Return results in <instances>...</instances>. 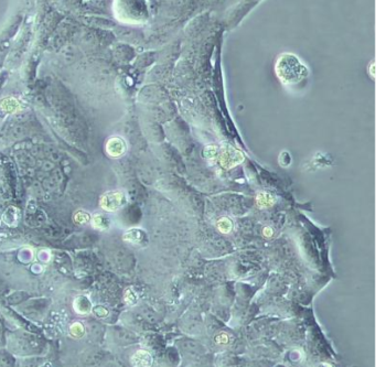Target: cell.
I'll return each mask as SVG.
<instances>
[{
  "label": "cell",
  "instance_id": "15",
  "mask_svg": "<svg viewBox=\"0 0 376 367\" xmlns=\"http://www.w3.org/2000/svg\"><path fill=\"white\" fill-rule=\"evenodd\" d=\"M374 62H372V63H371V65H370V74H371V76H372V77H374V75H375V71H374Z\"/></svg>",
  "mask_w": 376,
  "mask_h": 367
},
{
  "label": "cell",
  "instance_id": "8",
  "mask_svg": "<svg viewBox=\"0 0 376 367\" xmlns=\"http://www.w3.org/2000/svg\"><path fill=\"white\" fill-rule=\"evenodd\" d=\"M275 203L274 196L266 192L258 193L256 196V204L259 209H268V207L273 206Z\"/></svg>",
  "mask_w": 376,
  "mask_h": 367
},
{
  "label": "cell",
  "instance_id": "13",
  "mask_svg": "<svg viewBox=\"0 0 376 367\" xmlns=\"http://www.w3.org/2000/svg\"><path fill=\"white\" fill-rule=\"evenodd\" d=\"M126 301L129 302V303H135L137 301V297H136V295L131 290H127Z\"/></svg>",
  "mask_w": 376,
  "mask_h": 367
},
{
  "label": "cell",
  "instance_id": "5",
  "mask_svg": "<svg viewBox=\"0 0 376 367\" xmlns=\"http://www.w3.org/2000/svg\"><path fill=\"white\" fill-rule=\"evenodd\" d=\"M131 363L135 366H150L152 364L151 355L147 351H138L131 358Z\"/></svg>",
  "mask_w": 376,
  "mask_h": 367
},
{
  "label": "cell",
  "instance_id": "4",
  "mask_svg": "<svg viewBox=\"0 0 376 367\" xmlns=\"http://www.w3.org/2000/svg\"><path fill=\"white\" fill-rule=\"evenodd\" d=\"M106 151L113 158L120 157L126 151V143L119 137H113L106 143Z\"/></svg>",
  "mask_w": 376,
  "mask_h": 367
},
{
  "label": "cell",
  "instance_id": "3",
  "mask_svg": "<svg viewBox=\"0 0 376 367\" xmlns=\"http://www.w3.org/2000/svg\"><path fill=\"white\" fill-rule=\"evenodd\" d=\"M243 161H244V155L240 150L231 146L225 148L220 155V163L225 170L235 168Z\"/></svg>",
  "mask_w": 376,
  "mask_h": 367
},
{
  "label": "cell",
  "instance_id": "11",
  "mask_svg": "<svg viewBox=\"0 0 376 367\" xmlns=\"http://www.w3.org/2000/svg\"><path fill=\"white\" fill-rule=\"evenodd\" d=\"M71 332L73 333L74 337H82V334L84 332L83 326L81 323H74L71 328Z\"/></svg>",
  "mask_w": 376,
  "mask_h": 367
},
{
  "label": "cell",
  "instance_id": "12",
  "mask_svg": "<svg viewBox=\"0 0 376 367\" xmlns=\"http://www.w3.org/2000/svg\"><path fill=\"white\" fill-rule=\"evenodd\" d=\"M215 341L218 344H221V345H224L226 344L227 342H229V335H227L226 333H220L218 337L215 338Z\"/></svg>",
  "mask_w": 376,
  "mask_h": 367
},
{
  "label": "cell",
  "instance_id": "14",
  "mask_svg": "<svg viewBox=\"0 0 376 367\" xmlns=\"http://www.w3.org/2000/svg\"><path fill=\"white\" fill-rule=\"evenodd\" d=\"M263 233H264V235L266 236V237H271L273 235V231H272L271 227H265Z\"/></svg>",
  "mask_w": 376,
  "mask_h": 367
},
{
  "label": "cell",
  "instance_id": "6",
  "mask_svg": "<svg viewBox=\"0 0 376 367\" xmlns=\"http://www.w3.org/2000/svg\"><path fill=\"white\" fill-rule=\"evenodd\" d=\"M146 238V234L139 228H131L130 231L124 234L125 241L132 244H141Z\"/></svg>",
  "mask_w": 376,
  "mask_h": 367
},
{
  "label": "cell",
  "instance_id": "7",
  "mask_svg": "<svg viewBox=\"0 0 376 367\" xmlns=\"http://www.w3.org/2000/svg\"><path fill=\"white\" fill-rule=\"evenodd\" d=\"M0 107L6 111V113L13 114L15 113V111L19 110L20 104L18 100L13 97H6L1 100V103H0Z\"/></svg>",
  "mask_w": 376,
  "mask_h": 367
},
{
  "label": "cell",
  "instance_id": "10",
  "mask_svg": "<svg viewBox=\"0 0 376 367\" xmlns=\"http://www.w3.org/2000/svg\"><path fill=\"white\" fill-rule=\"evenodd\" d=\"M218 150H219L218 147L214 146V145L206 146L204 148V150H203V156L206 159H213V158H215L216 155H218Z\"/></svg>",
  "mask_w": 376,
  "mask_h": 367
},
{
  "label": "cell",
  "instance_id": "2",
  "mask_svg": "<svg viewBox=\"0 0 376 367\" xmlns=\"http://www.w3.org/2000/svg\"><path fill=\"white\" fill-rule=\"evenodd\" d=\"M126 204V195L121 191H109L100 198V206L105 211L114 212Z\"/></svg>",
  "mask_w": 376,
  "mask_h": 367
},
{
  "label": "cell",
  "instance_id": "1",
  "mask_svg": "<svg viewBox=\"0 0 376 367\" xmlns=\"http://www.w3.org/2000/svg\"><path fill=\"white\" fill-rule=\"evenodd\" d=\"M275 70L280 82L285 85L298 84L309 75L308 67L291 53H284L278 57Z\"/></svg>",
  "mask_w": 376,
  "mask_h": 367
},
{
  "label": "cell",
  "instance_id": "9",
  "mask_svg": "<svg viewBox=\"0 0 376 367\" xmlns=\"http://www.w3.org/2000/svg\"><path fill=\"white\" fill-rule=\"evenodd\" d=\"M218 230L223 234H229L233 228V223L229 219V217H221V219L216 223Z\"/></svg>",
  "mask_w": 376,
  "mask_h": 367
}]
</instances>
